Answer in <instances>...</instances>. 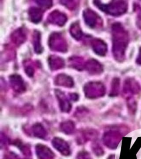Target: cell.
Here are the masks:
<instances>
[{
    "mask_svg": "<svg viewBox=\"0 0 141 159\" xmlns=\"http://www.w3.org/2000/svg\"><path fill=\"white\" fill-rule=\"evenodd\" d=\"M48 61L50 68L52 71L60 69L64 67V60L59 57L56 55H51L49 57Z\"/></svg>",
    "mask_w": 141,
    "mask_h": 159,
    "instance_id": "obj_17",
    "label": "cell"
},
{
    "mask_svg": "<svg viewBox=\"0 0 141 159\" xmlns=\"http://www.w3.org/2000/svg\"><path fill=\"white\" fill-rule=\"evenodd\" d=\"M141 91V86L135 80L128 79L125 81L124 85V93L126 94H135Z\"/></svg>",
    "mask_w": 141,
    "mask_h": 159,
    "instance_id": "obj_12",
    "label": "cell"
},
{
    "mask_svg": "<svg viewBox=\"0 0 141 159\" xmlns=\"http://www.w3.org/2000/svg\"><path fill=\"white\" fill-rule=\"evenodd\" d=\"M55 149L64 157H68L71 154V149L69 144L64 140L59 137H55L51 142Z\"/></svg>",
    "mask_w": 141,
    "mask_h": 159,
    "instance_id": "obj_7",
    "label": "cell"
},
{
    "mask_svg": "<svg viewBox=\"0 0 141 159\" xmlns=\"http://www.w3.org/2000/svg\"><path fill=\"white\" fill-rule=\"evenodd\" d=\"M69 32L72 37L77 40H80L83 36L82 30L81 29L79 23L78 22L74 23L71 25Z\"/></svg>",
    "mask_w": 141,
    "mask_h": 159,
    "instance_id": "obj_24",
    "label": "cell"
},
{
    "mask_svg": "<svg viewBox=\"0 0 141 159\" xmlns=\"http://www.w3.org/2000/svg\"><path fill=\"white\" fill-rule=\"evenodd\" d=\"M112 38L114 58L118 61H122L129 44V36L121 23H115L112 25Z\"/></svg>",
    "mask_w": 141,
    "mask_h": 159,
    "instance_id": "obj_1",
    "label": "cell"
},
{
    "mask_svg": "<svg viewBox=\"0 0 141 159\" xmlns=\"http://www.w3.org/2000/svg\"><path fill=\"white\" fill-rule=\"evenodd\" d=\"M35 152L38 159H54V152L46 145L37 144L35 147Z\"/></svg>",
    "mask_w": 141,
    "mask_h": 159,
    "instance_id": "obj_10",
    "label": "cell"
},
{
    "mask_svg": "<svg viewBox=\"0 0 141 159\" xmlns=\"http://www.w3.org/2000/svg\"><path fill=\"white\" fill-rule=\"evenodd\" d=\"M89 74L91 75H99L103 71L102 64L94 59H90L86 62L85 68Z\"/></svg>",
    "mask_w": 141,
    "mask_h": 159,
    "instance_id": "obj_13",
    "label": "cell"
},
{
    "mask_svg": "<svg viewBox=\"0 0 141 159\" xmlns=\"http://www.w3.org/2000/svg\"><path fill=\"white\" fill-rule=\"evenodd\" d=\"M92 48L94 52L100 56H104L107 54L108 48L107 45L104 41L99 39H94L92 40Z\"/></svg>",
    "mask_w": 141,
    "mask_h": 159,
    "instance_id": "obj_14",
    "label": "cell"
},
{
    "mask_svg": "<svg viewBox=\"0 0 141 159\" xmlns=\"http://www.w3.org/2000/svg\"><path fill=\"white\" fill-rule=\"evenodd\" d=\"M120 89V79L118 78H115L112 83L111 91L110 95L111 96H115L119 93Z\"/></svg>",
    "mask_w": 141,
    "mask_h": 159,
    "instance_id": "obj_27",
    "label": "cell"
},
{
    "mask_svg": "<svg viewBox=\"0 0 141 159\" xmlns=\"http://www.w3.org/2000/svg\"><path fill=\"white\" fill-rule=\"evenodd\" d=\"M94 5L107 14L113 16H119L126 12L128 5L124 1H114L108 4H104L100 1H95Z\"/></svg>",
    "mask_w": 141,
    "mask_h": 159,
    "instance_id": "obj_2",
    "label": "cell"
},
{
    "mask_svg": "<svg viewBox=\"0 0 141 159\" xmlns=\"http://www.w3.org/2000/svg\"><path fill=\"white\" fill-rule=\"evenodd\" d=\"M60 2L69 8V10H74L78 4V1H62Z\"/></svg>",
    "mask_w": 141,
    "mask_h": 159,
    "instance_id": "obj_29",
    "label": "cell"
},
{
    "mask_svg": "<svg viewBox=\"0 0 141 159\" xmlns=\"http://www.w3.org/2000/svg\"><path fill=\"white\" fill-rule=\"evenodd\" d=\"M77 159H92L89 152L85 151L80 152L77 155Z\"/></svg>",
    "mask_w": 141,
    "mask_h": 159,
    "instance_id": "obj_31",
    "label": "cell"
},
{
    "mask_svg": "<svg viewBox=\"0 0 141 159\" xmlns=\"http://www.w3.org/2000/svg\"><path fill=\"white\" fill-rule=\"evenodd\" d=\"M67 16L59 11L55 10L50 13L47 17V21L52 25L62 27L67 22Z\"/></svg>",
    "mask_w": 141,
    "mask_h": 159,
    "instance_id": "obj_8",
    "label": "cell"
},
{
    "mask_svg": "<svg viewBox=\"0 0 141 159\" xmlns=\"http://www.w3.org/2000/svg\"><path fill=\"white\" fill-rule=\"evenodd\" d=\"M11 38L14 44L17 45H20L25 42L27 39V35L23 29L19 28L12 33Z\"/></svg>",
    "mask_w": 141,
    "mask_h": 159,
    "instance_id": "obj_16",
    "label": "cell"
},
{
    "mask_svg": "<svg viewBox=\"0 0 141 159\" xmlns=\"http://www.w3.org/2000/svg\"><path fill=\"white\" fill-rule=\"evenodd\" d=\"M69 66L78 70H82L85 68L86 62L82 57H72L69 59Z\"/></svg>",
    "mask_w": 141,
    "mask_h": 159,
    "instance_id": "obj_20",
    "label": "cell"
},
{
    "mask_svg": "<svg viewBox=\"0 0 141 159\" xmlns=\"http://www.w3.org/2000/svg\"><path fill=\"white\" fill-rule=\"evenodd\" d=\"M8 143V139L7 137L5 135V134H3L2 133H1V148L2 147H6L7 144Z\"/></svg>",
    "mask_w": 141,
    "mask_h": 159,
    "instance_id": "obj_33",
    "label": "cell"
},
{
    "mask_svg": "<svg viewBox=\"0 0 141 159\" xmlns=\"http://www.w3.org/2000/svg\"><path fill=\"white\" fill-rule=\"evenodd\" d=\"M28 15L30 20L32 22L37 23L40 22L41 20H42L43 12L41 9L33 7L30 8L28 11Z\"/></svg>",
    "mask_w": 141,
    "mask_h": 159,
    "instance_id": "obj_19",
    "label": "cell"
},
{
    "mask_svg": "<svg viewBox=\"0 0 141 159\" xmlns=\"http://www.w3.org/2000/svg\"><path fill=\"white\" fill-rule=\"evenodd\" d=\"M86 96L89 98H97L104 96L106 92L104 84L100 82H90L84 86Z\"/></svg>",
    "mask_w": 141,
    "mask_h": 159,
    "instance_id": "obj_3",
    "label": "cell"
},
{
    "mask_svg": "<svg viewBox=\"0 0 141 159\" xmlns=\"http://www.w3.org/2000/svg\"><path fill=\"white\" fill-rule=\"evenodd\" d=\"M5 159H22L18 155L13 152H9L5 155Z\"/></svg>",
    "mask_w": 141,
    "mask_h": 159,
    "instance_id": "obj_32",
    "label": "cell"
},
{
    "mask_svg": "<svg viewBox=\"0 0 141 159\" xmlns=\"http://www.w3.org/2000/svg\"><path fill=\"white\" fill-rule=\"evenodd\" d=\"M48 43L51 50L61 52H67V42L62 35L59 33H54L50 35Z\"/></svg>",
    "mask_w": 141,
    "mask_h": 159,
    "instance_id": "obj_4",
    "label": "cell"
},
{
    "mask_svg": "<svg viewBox=\"0 0 141 159\" xmlns=\"http://www.w3.org/2000/svg\"><path fill=\"white\" fill-rule=\"evenodd\" d=\"M14 144L20 149V150L22 152L23 154L27 157H29L32 156L31 150L30 149V147L28 146L27 145L23 144V143L20 142L18 140L17 141L15 142Z\"/></svg>",
    "mask_w": 141,
    "mask_h": 159,
    "instance_id": "obj_25",
    "label": "cell"
},
{
    "mask_svg": "<svg viewBox=\"0 0 141 159\" xmlns=\"http://www.w3.org/2000/svg\"><path fill=\"white\" fill-rule=\"evenodd\" d=\"M60 130L61 132L67 135H71L74 132L75 130V124L71 120H67L62 122L60 124Z\"/></svg>",
    "mask_w": 141,
    "mask_h": 159,
    "instance_id": "obj_22",
    "label": "cell"
},
{
    "mask_svg": "<svg viewBox=\"0 0 141 159\" xmlns=\"http://www.w3.org/2000/svg\"><path fill=\"white\" fill-rule=\"evenodd\" d=\"M138 14L137 16V25L139 29H141V8L137 9Z\"/></svg>",
    "mask_w": 141,
    "mask_h": 159,
    "instance_id": "obj_34",
    "label": "cell"
},
{
    "mask_svg": "<svg viewBox=\"0 0 141 159\" xmlns=\"http://www.w3.org/2000/svg\"><path fill=\"white\" fill-rule=\"evenodd\" d=\"M122 139V135L117 130H109L104 133L103 142L104 145L110 149H117Z\"/></svg>",
    "mask_w": 141,
    "mask_h": 159,
    "instance_id": "obj_5",
    "label": "cell"
},
{
    "mask_svg": "<svg viewBox=\"0 0 141 159\" xmlns=\"http://www.w3.org/2000/svg\"><path fill=\"white\" fill-rule=\"evenodd\" d=\"M92 149L94 154L97 156H102L104 154V149L98 143L94 142L92 144Z\"/></svg>",
    "mask_w": 141,
    "mask_h": 159,
    "instance_id": "obj_28",
    "label": "cell"
},
{
    "mask_svg": "<svg viewBox=\"0 0 141 159\" xmlns=\"http://www.w3.org/2000/svg\"><path fill=\"white\" fill-rule=\"evenodd\" d=\"M98 136V132L95 131L94 129L93 130H87L83 132H82V135L80 138L78 142L81 143V142L84 143L89 140H93L95 139Z\"/></svg>",
    "mask_w": 141,
    "mask_h": 159,
    "instance_id": "obj_23",
    "label": "cell"
},
{
    "mask_svg": "<svg viewBox=\"0 0 141 159\" xmlns=\"http://www.w3.org/2000/svg\"><path fill=\"white\" fill-rule=\"evenodd\" d=\"M83 16L85 22L90 27H97L102 25L101 17L97 13L95 12L90 8H87L84 10Z\"/></svg>",
    "mask_w": 141,
    "mask_h": 159,
    "instance_id": "obj_6",
    "label": "cell"
},
{
    "mask_svg": "<svg viewBox=\"0 0 141 159\" xmlns=\"http://www.w3.org/2000/svg\"><path fill=\"white\" fill-rule=\"evenodd\" d=\"M10 85L15 92L22 93L26 89L24 82L19 75H12L10 76Z\"/></svg>",
    "mask_w": 141,
    "mask_h": 159,
    "instance_id": "obj_9",
    "label": "cell"
},
{
    "mask_svg": "<svg viewBox=\"0 0 141 159\" xmlns=\"http://www.w3.org/2000/svg\"><path fill=\"white\" fill-rule=\"evenodd\" d=\"M40 33L37 30H35L33 34V44L35 52L40 54L42 52V48L41 45Z\"/></svg>",
    "mask_w": 141,
    "mask_h": 159,
    "instance_id": "obj_21",
    "label": "cell"
},
{
    "mask_svg": "<svg viewBox=\"0 0 141 159\" xmlns=\"http://www.w3.org/2000/svg\"><path fill=\"white\" fill-rule=\"evenodd\" d=\"M32 131L33 135L36 138L41 139L47 138V131L40 123L34 124L32 128Z\"/></svg>",
    "mask_w": 141,
    "mask_h": 159,
    "instance_id": "obj_18",
    "label": "cell"
},
{
    "mask_svg": "<svg viewBox=\"0 0 141 159\" xmlns=\"http://www.w3.org/2000/svg\"><path fill=\"white\" fill-rule=\"evenodd\" d=\"M55 94L59 101V108L62 112L68 113L71 111L72 106L66 95L61 91L56 89L55 90Z\"/></svg>",
    "mask_w": 141,
    "mask_h": 159,
    "instance_id": "obj_11",
    "label": "cell"
},
{
    "mask_svg": "<svg viewBox=\"0 0 141 159\" xmlns=\"http://www.w3.org/2000/svg\"><path fill=\"white\" fill-rule=\"evenodd\" d=\"M25 72L29 77H32L34 74L35 70L33 63L31 61L27 60L23 62Z\"/></svg>",
    "mask_w": 141,
    "mask_h": 159,
    "instance_id": "obj_26",
    "label": "cell"
},
{
    "mask_svg": "<svg viewBox=\"0 0 141 159\" xmlns=\"http://www.w3.org/2000/svg\"><path fill=\"white\" fill-rule=\"evenodd\" d=\"M55 84L57 86L66 87H72L74 85V81L71 77L67 75L59 74L55 77Z\"/></svg>",
    "mask_w": 141,
    "mask_h": 159,
    "instance_id": "obj_15",
    "label": "cell"
},
{
    "mask_svg": "<svg viewBox=\"0 0 141 159\" xmlns=\"http://www.w3.org/2000/svg\"><path fill=\"white\" fill-rule=\"evenodd\" d=\"M136 62L139 65H141V48L139 49V56L137 58Z\"/></svg>",
    "mask_w": 141,
    "mask_h": 159,
    "instance_id": "obj_36",
    "label": "cell"
},
{
    "mask_svg": "<svg viewBox=\"0 0 141 159\" xmlns=\"http://www.w3.org/2000/svg\"><path fill=\"white\" fill-rule=\"evenodd\" d=\"M36 2L44 8H49L52 5L51 1H37Z\"/></svg>",
    "mask_w": 141,
    "mask_h": 159,
    "instance_id": "obj_30",
    "label": "cell"
},
{
    "mask_svg": "<svg viewBox=\"0 0 141 159\" xmlns=\"http://www.w3.org/2000/svg\"><path fill=\"white\" fill-rule=\"evenodd\" d=\"M69 97H70V98L73 100V101H76L78 99V96L77 94H76V93L69 94Z\"/></svg>",
    "mask_w": 141,
    "mask_h": 159,
    "instance_id": "obj_35",
    "label": "cell"
}]
</instances>
